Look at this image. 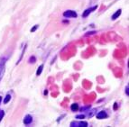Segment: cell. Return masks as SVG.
Segmentation results:
<instances>
[{"label": "cell", "mask_w": 129, "mask_h": 127, "mask_svg": "<svg viewBox=\"0 0 129 127\" xmlns=\"http://www.w3.org/2000/svg\"><path fill=\"white\" fill-rule=\"evenodd\" d=\"M6 60L7 58H3V60H0V81L2 80L3 77L5 75V70H6Z\"/></svg>", "instance_id": "1"}, {"label": "cell", "mask_w": 129, "mask_h": 127, "mask_svg": "<svg viewBox=\"0 0 129 127\" xmlns=\"http://www.w3.org/2000/svg\"><path fill=\"white\" fill-rule=\"evenodd\" d=\"M63 16L66 18H76L78 16V15L73 10H67L63 13Z\"/></svg>", "instance_id": "2"}, {"label": "cell", "mask_w": 129, "mask_h": 127, "mask_svg": "<svg viewBox=\"0 0 129 127\" xmlns=\"http://www.w3.org/2000/svg\"><path fill=\"white\" fill-rule=\"evenodd\" d=\"M71 127H88V123L85 121H80V122H71Z\"/></svg>", "instance_id": "3"}, {"label": "cell", "mask_w": 129, "mask_h": 127, "mask_svg": "<svg viewBox=\"0 0 129 127\" xmlns=\"http://www.w3.org/2000/svg\"><path fill=\"white\" fill-rule=\"evenodd\" d=\"M98 8V6H95V7H90V8H88L86 9V10L84 11V13L82 14V17H87V16H88L89 15V14H91L94 10H96V9Z\"/></svg>", "instance_id": "4"}, {"label": "cell", "mask_w": 129, "mask_h": 127, "mask_svg": "<svg viewBox=\"0 0 129 127\" xmlns=\"http://www.w3.org/2000/svg\"><path fill=\"white\" fill-rule=\"evenodd\" d=\"M32 122H33L32 115H30V114H27V115H26V116L24 117V123L25 125H28V124H30Z\"/></svg>", "instance_id": "5"}, {"label": "cell", "mask_w": 129, "mask_h": 127, "mask_svg": "<svg viewBox=\"0 0 129 127\" xmlns=\"http://www.w3.org/2000/svg\"><path fill=\"white\" fill-rule=\"evenodd\" d=\"M106 117H108V114L105 111H100L97 114V118L98 119H104Z\"/></svg>", "instance_id": "6"}, {"label": "cell", "mask_w": 129, "mask_h": 127, "mask_svg": "<svg viewBox=\"0 0 129 127\" xmlns=\"http://www.w3.org/2000/svg\"><path fill=\"white\" fill-rule=\"evenodd\" d=\"M121 11H122L121 9H118V10L116 11V13H115L114 15H112V17H111L112 20H116V18H118L119 16H120V15H121Z\"/></svg>", "instance_id": "7"}, {"label": "cell", "mask_w": 129, "mask_h": 127, "mask_svg": "<svg viewBox=\"0 0 129 127\" xmlns=\"http://www.w3.org/2000/svg\"><path fill=\"white\" fill-rule=\"evenodd\" d=\"M43 64L40 65V66H39V68H38V69H37V71H36V75L37 76L41 75L42 71H43Z\"/></svg>", "instance_id": "8"}, {"label": "cell", "mask_w": 129, "mask_h": 127, "mask_svg": "<svg viewBox=\"0 0 129 127\" xmlns=\"http://www.w3.org/2000/svg\"><path fill=\"white\" fill-rule=\"evenodd\" d=\"M71 109L75 112V111H77V110L79 109V105H78V104H72L71 106Z\"/></svg>", "instance_id": "9"}, {"label": "cell", "mask_w": 129, "mask_h": 127, "mask_svg": "<svg viewBox=\"0 0 129 127\" xmlns=\"http://www.w3.org/2000/svg\"><path fill=\"white\" fill-rule=\"evenodd\" d=\"M11 100V95H9V94H7V96H6V97L4 98V104H7L9 101Z\"/></svg>", "instance_id": "10"}, {"label": "cell", "mask_w": 129, "mask_h": 127, "mask_svg": "<svg viewBox=\"0 0 129 127\" xmlns=\"http://www.w3.org/2000/svg\"><path fill=\"white\" fill-rule=\"evenodd\" d=\"M25 50H26V45H24V50H23V52H22V54H21V57H20V59L18 60V61L16 62V64H19V62L22 60V59H23V55L24 54V52H25Z\"/></svg>", "instance_id": "11"}, {"label": "cell", "mask_w": 129, "mask_h": 127, "mask_svg": "<svg viewBox=\"0 0 129 127\" xmlns=\"http://www.w3.org/2000/svg\"><path fill=\"white\" fill-rule=\"evenodd\" d=\"M35 61H36V59H35V56L30 57V59H29V63H35Z\"/></svg>", "instance_id": "12"}, {"label": "cell", "mask_w": 129, "mask_h": 127, "mask_svg": "<svg viewBox=\"0 0 129 127\" xmlns=\"http://www.w3.org/2000/svg\"><path fill=\"white\" fill-rule=\"evenodd\" d=\"M4 116H5V112L3 110H0V122H1V120H2Z\"/></svg>", "instance_id": "13"}, {"label": "cell", "mask_w": 129, "mask_h": 127, "mask_svg": "<svg viewBox=\"0 0 129 127\" xmlns=\"http://www.w3.org/2000/svg\"><path fill=\"white\" fill-rule=\"evenodd\" d=\"M39 27V25L38 24H36V25H35L34 26V27H33L32 29H31V32H35V31H36V29L38 28Z\"/></svg>", "instance_id": "14"}, {"label": "cell", "mask_w": 129, "mask_h": 127, "mask_svg": "<svg viewBox=\"0 0 129 127\" xmlns=\"http://www.w3.org/2000/svg\"><path fill=\"white\" fill-rule=\"evenodd\" d=\"M84 117H85V115H84V114H80V115H77V116H76V118H77V119H83Z\"/></svg>", "instance_id": "15"}, {"label": "cell", "mask_w": 129, "mask_h": 127, "mask_svg": "<svg viewBox=\"0 0 129 127\" xmlns=\"http://www.w3.org/2000/svg\"><path fill=\"white\" fill-rule=\"evenodd\" d=\"M128 88H129V87H128V86H126V88H125V93H126V95H127V96L129 95V93H128Z\"/></svg>", "instance_id": "16"}, {"label": "cell", "mask_w": 129, "mask_h": 127, "mask_svg": "<svg viewBox=\"0 0 129 127\" xmlns=\"http://www.w3.org/2000/svg\"><path fill=\"white\" fill-rule=\"evenodd\" d=\"M117 109V103H115L114 104V110H116Z\"/></svg>", "instance_id": "17"}, {"label": "cell", "mask_w": 129, "mask_h": 127, "mask_svg": "<svg viewBox=\"0 0 129 127\" xmlns=\"http://www.w3.org/2000/svg\"><path fill=\"white\" fill-rule=\"evenodd\" d=\"M1 101H2V97H0V104H1Z\"/></svg>", "instance_id": "18"}]
</instances>
